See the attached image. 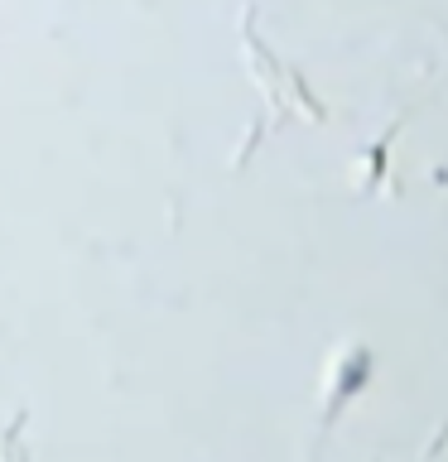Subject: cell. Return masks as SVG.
Wrapping results in <instances>:
<instances>
[{"instance_id":"6da1fadb","label":"cell","mask_w":448,"mask_h":462,"mask_svg":"<svg viewBox=\"0 0 448 462\" xmlns=\"http://www.w3.org/2000/svg\"><path fill=\"white\" fill-rule=\"evenodd\" d=\"M376 375V352L367 342L347 337L342 346H332L328 371H323V400H318V419H313V439H309V462H323V443L338 429V414L352 404Z\"/></svg>"}]
</instances>
